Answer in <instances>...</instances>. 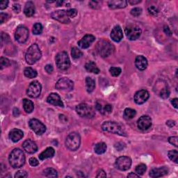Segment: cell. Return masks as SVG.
<instances>
[{
  "instance_id": "obj_1",
  "label": "cell",
  "mask_w": 178,
  "mask_h": 178,
  "mask_svg": "<svg viewBox=\"0 0 178 178\" xmlns=\"http://www.w3.org/2000/svg\"><path fill=\"white\" fill-rule=\"evenodd\" d=\"M9 163L14 169L24 166L25 163V156L24 152L19 148H16L11 152L9 155Z\"/></svg>"
},
{
  "instance_id": "obj_2",
  "label": "cell",
  "mask_w": 178,
  "mask_h": 178,
  "mask_svg": "<svg viewBox=\"0 0 178 178\" xmlns=\"http://www.w3.org/2000/svg\"><path fill=\"white\" fill-rule=\"evenodd\" d=\"M102 129L103 131L109 132V133L118 134L120 136H126L127 134L123 126L116 122L106 121L102 124Z\"/></svg>"
},
{
  "instance_id": "obj_3",
  "label": "cell",
  "mask_w": 178,
  "mask_h": 178,
  "mask_svg": "<svg viewBox=\"0 0 178 178\" xmlns=\"http://www.w3.org/2000/svg\"><path fill=\"white\" fill-rule=\"evenodd\" d=\"M41 51H40L38 45L33 44L28 48L26 55H25V58H26L28 64L33 65L41 58Z\"/></svg>"
},
{
  "instance_id": "obj_4",
  "label": "cell",
  "mask_w": 178,
  "mask_h": 178,
  "mask_svg": "<svg viewBox=\"0 0 178 178\" xmlns=\"http://www.w3.org/2000/svg\"><path fill=\"white\" fill-rule=\"evenodd\" d=\"M96 50L102 57H108L113 54L115 47L111 43L106 40H101L98 43Z\"/></svg>"
},
{
  "instance_id": "obj_5",
  "label": "cell",
  "mask_w": 178,
  "mask_h": 178,
  "mask_svg": "<svg viewBox=\"0 0 178 178\" xmlns=\"http://www.w3.org/2000/svg\"><path fill=\"white\" fill-rule=\"evenodd\" d=\"M81 137L77 132H72L67 136L65 140V146L71 151H75L80 147Z\"/></svg>"
},
{
  "instance_id": "obj_6",
  "label": "cell",
  "mask_w": 178,
  "mask_h": 178,
  "mask_svg": "<svg viewBox=\"0 0 178 178\" xmlns=\"http://www.w3.org/2000/svg\"><path fill=\"white\" fill-rule=\"evenodd\" d=\"M56 64L58 69L65 70L70 66V61L67 52H61L56 56Z\"/></svg>"
},
{
  "instance_id": "obj_7",
  "label": "cell",
  "mask_w": 178,
  "mask_h": 178,
  "mask_svg": "<svg viewBox=\"0 0 178 178\" xmlns=\"http://www.w3.org/2000/svg\"><path fill=\"white\" fill-rule=\"evenodd\" d=\"M76 111L79 116L83 118H92L95 116V111L91 106L86 103H81L77 106Z\"/></svg>"
},
{
  "instance_id": "obj_8",
  "label": "cell",
  "mask_w": 178,
  "mask_h": 178,
  "mask_svg": "<svg viewBox=\"0 0 178 178\" xmlns=\"http://www.w3.org/2000/svg\"><path fill=\"white\" fill-rule=\"evenodd\" d=\"M126 36L129 40H135L138 39L141 34V29L136 25L130 24L126 27L124 29Z\"/></svg>"
},
{
  "instance_id": "obj_9",
  "label": "cell",
  "mask_w": 178,
  "mask_h": 178,
  "mask_svg": "<svg viewBox=\"0 0 178 178\" xmlns=\"http://www.w3.org/2000/svg\"><path fill=\"white\" fill-rule=\"evenodd\" d=\"M42 86L38 81H34L30 83L27 89V95L32 98H36L41 93Z\"/></svg>"
},
{
  "instance_id": "obj_10",
  "label": "cell",
  "mask_w": 178,
  "mask_h": 178,
  "mask_svg": "<svg viewBox=\"0 0 178 178\" xmlns=\"http://www.w3.org/2000/svg\"><path fill=\"white\" fill-rule=\"evenodd\" d=\"M29 125L37 135H42L46 131V127L38 119L33 118L29 122Z\"/></svg>"
},
{
  "instance_id": "obj_11",
  "label": "cell",
  "mask_w": 178,
  "mask_h": 178,
  "mask_svg": "<svg viewBox=\"0 0 178 178\" xmlns=\"http://www.w3.org/2000/svg\"><path fill=\"white\" fill-rule=\"evenodd\" d=\"M74 88V83L70 79L63 77L60 79L56 83V88L59 91H71Z\"/></svg>"
},
{
  "instance_id": "obj_12",
  "label": "cell",
  "mask_w": 178,
  "mask_h": 178,
  "mask_svg": "<svg viewBox=\"0 0 178 178\" xmlns=\"http://www.w3.org/2000/svg\"><path fill=\"white\" fill-rule=\"evenodd\" d=\"M15 38L20 43H24L29 38V30L24 26H19L17 28Z\"/></svg>"
},
{
  "instance_id": "obj_13",
  "label": "cell",
  "mask_w": 178,
  "mask_h": 178,
  "mask_svg": "<svg viewBox=\"0 0 178 178\" xmlns=\"http://www.w3.org/2000/svg\"><path fill=\"white\" fill-rule=\"evenodd\" d=\"M115 164L117 169L124 171V170H128L130 169L132 159L129 157L122 156L116 159Z\"/></svg>"
},
{
  "instance_id": "obj_14",
  "label": "cell",
  "mask_w": 178,
  "mask_h": 178,
  "mask_svg": "<svg viewBox=\"0 0 178 178\" xmlns=\"http://www.w3.org/2000/svg\"><path fill=\"white\" fill-rule=\"evenodd\" d=\"M51 16L53 19L60 22L61 23L68 24L70 22V19L67 13V11H64V10H58V11H54L51 14Z\"/></svg>"
},
{
  "instance_id": "obj_15",
  "label": "cell",
  "mask_w": 178,
  "mask_h": 178,
  "mask_svg": "<svg viewBox=\"0 0 178 178\" xmlns=\"http://www.w3.org/2000/svg\"><path fill=\"white\" fill-rule=\"evenodd\" d=\"M152 126V119L148 116H143L137 122V127L141 130H147Z\"/></svg>"
},
{
  "instance_id": "obj_16",
  "label": "cell",
  "mask_w": 178,
  "mask_h": 178,
  "mask_svg": "<svg viewBox=\"0 0 178 178\" xmlns=\"http://www.w3.org/2000/svg\"><path fill=\"white\" fill-rule=\"evenodd\" d=\"M150 98V94L146 90L137 91L134 95V101L137 105H142L146 102Z\"/></svg>"
},
{
  "instance_id": "obj_17",
  "label": "cell",
  "mask_w": 178,
  "mask_h": 178,
  "mask_svg": "<svg viewBox=\"0 0 178 178\" xmlns=\"http://www.w3.org/2000/svg\"><path fill=\"white\" fill-rule=\"evenodd\" d=\"M95 38L94 35L91 34H87L83 36L80 41L78 42V45L81 49H86L91 46V45L95 41Z\"/></svg>"
},
{
  "instance_id": "obj_18",
  "label": "cell",
  "mask_w": 178,
  "mask_h": 178,
  "mask_svg": "<svg viewBox=\"0 0 178 178\" xmlns=\"http://www.w3.org/2000/svg\"><path fill=\"white\" fill-rule=\"evenodd\" d=\"M22 147H23L24 150L29 154H34L38 150L36 143L34 141L30 139H28L24 142L23 144H22Z\"/></svg>"
},
{
  "instance_id": "obj_19",
  "label": "cell",
  "mask_w": 178,
  "mask_h": 178,
  "mask_svg": "<svg viewBox=\"0 0 178 178\" xmlns=\"http://www.w3.org/2000/svg\"><path fill=\"white\" fill-rule=\"evenodd\" d=\"M47 102L48 103L54 106H61V107L64 106V105H63V102L61 101V99L60 96L57 93H51L47 98Z\"/></svg>"
},
{
  "instance_id": "obj_20",
  "label": "cell",
  "mask_w": 178,
  "mask_h": 178,
  "mask_svg": "<svg viewBox=\"0 0 178 178\" xmlns=\"http://www.w3.org/2000/svg\"><path fill=\"white\" fill-rule=\"evenodd\" d=\"M111 38L113 41L117 43L120 42L123 39V30H122L121 27L119 25H117V26H115L113 28L112 31L111 32Z\"/></svg>"
},
{
  "instance_id": "obj_21",
  "label": "cell",
  "mask_w": 178,
  "mask_h": 178,
  "mask_svg": "<svg viewBox=\"0 0 178 178\" xmlns=\"http://www.w3.org/2000/svg\"><path fill=\"white\" fill-rule=\"evenodd\" d=\"M168 172H169V169L166 167L163 166L158 168V169H153L151 170L149 175L152 178H156L164 176V175L168 174Z\"/></svg>"
},
{
  "instance_id": "obj_22",
  "label": "cell",
  "mask_w": 178,
  "mask_h": 178,
  "mask_svg": "<svg viewBox=\"0 0 178 178\" xmlns=\"http://www.w3.org/2000/svg\"><path fill=\"white\" fill-rule=\"evenodd\" d=\"M135 65L139 70H146L147 67V60L143 56H138L135 59Z\"/></svg>"
},
{
  "instance_id": "obj_23",
  "label": "cell",
  "mask_w": 178,
  "mask_h": 178,
  "mask_svg": "<svg viewBox=\"0 0 178 178\" xmlns=\"http://www.w3.org/2000/svg\"><path fill=\"white\" fill-rule=\"evenodd\" d=\"M127 4H128V2L125 0H114L108 2V6L111 9L125 8Z\"/></svg>"
},
{
  "instance_id": "obj_24",
  "label": "cell",
  "mask_w": 178,
  "mask_h": 178,
  "mask_svg": "<svg viewBox=\"0 0 178 178\" xmlns=\"http://www.w3.org/2000/svg\"><path fill=\"white\" fill-rule=\"evenodd\" d=\"M23 136H24L23 132L18 129H12L9 133L10 139H11L12 141L15 142V143H16V142L19 141L20 139H22Z\"/></svg>"
},
{
  "instance_id": "obj_25",
  "label": "cell",
  "mask_w": 178,
  "mask_h": 178,
  "mask_svg": "<svg viewBox=\"0 0 178 178\" xmlns=\"http://www.w3.org/2000/svg\"><path fill=\"white\" fill-rule=\"evenodd\" d=\"M35 6L32 2H28L25 4L24 9V13L27 17H32L35 14Z\"/></svg>"
},
{
  "instance_id": "obj_26",
  "label": "cell",
  "mask_w": 178,
  "mask_h": 178,
  "mask_svg": "<svg viewBox=\"0 0 178 178\" xmlns=\"http://www.w3.org/2000/svg\"><path fill=\"white\" fill-rule=\"evenodd\" d=\"M55 153V150L52 147H49L42 152L39 155V159L40 160H45L46 159L52 158Z\"/></svg>"
},
{
  "instance_id": "obj_27",
  "label": "cell",
  "mask_w": 178,
  "mask_h": 178,
  "mask_svg": "<svg viewBox=\"0 0 178 178\" xmlns=\"http://www.w3.org/2000/svg\"><path fill=\"white\" fill-rule=\"evenodd\" d=\"M85 68L89 72L95 74H98L100 72V69H99L97 65H96V63L93 61H88V63H86L85 65Z\"/></svg>"
},
{
  "instance_id": "obj_28",
  "label": "cell",
  "mask_w": 178,
  "mask_h": 178,
  "mask_svg": "<svg viewBox=\"0 0 178 178\" xmlns=\"http://www.w3.org/2000/svg\"><path fill=\"white\" fill-rule=\"evenodd\" d=\"M106 148H107V146H106V143H104V142H100V143H98L95 145V147H94V150L98 154H102L105 153L106 150Z\"/></svg>"
},
{
  "instance_id": "obj_29",
  "label": "cell",
  "mask_w": 178,
  "mask_h": 178,
  "mask_svg": "<svg viewBox=\"0 0 178 178\" xmlns=\"http://www.w3.org/2000/svg\"><path fill=\"white\" fill-rule=\"evenodd\" d=\"M23 106L24 111L28 113H32L34 109V103L31 100H27V99H24L23 100Z\"/></svg>"
},
{
  "instance_id": "obj_30",
  "label": "cell",
  "mask_w": 178,
  "mask_h": 178,
  "mask_svg": "<svg viewBox=\"0 0 178 178\" xmlns=\"http://www.w3.org/2000/svg\"><path fill=\"white\" fill-rule=\"evenodd\" d=\"M86 89H87L88 93H92L95 88V80L91 77H86Z\"/></svg>"
},
{
  "instance_id": "obj_31",
  "label": "cell",
  "mask_w": 178,
  "mask_h": 178,
  "mask_svg": "<svg viewBox=\"0 0 178 178\" xmlns=\"http://www.w3.org/2000/svg\"><path fill=\"white\" fill-rule=\"evenodd\" d=\"M136 114V112L134 109H132L130 108H127L124 109L123 116L126 120H130V119L133 118L134 117H135Z\"/></svg>"
},
{
  "instance_id": "obj_32",
  "label": "cell",
  "mask_w": 178,
  "mask_h": 178,
  "mask_svg": "<svg viewBox=\"0 0 178 178\" xmlns=\"http://www.w3.org/2000/svg\"><path fill=\"white\" fill-rule=\"evenodd\" d=\"M43 175L47 177H57L58 173L57 171L52 168H48V169L43 170Z\"/></svg>"
},
{
  "instance_id": "obj_33",
  "label": "cell",
  "mask_w": 178,
  "mask_h": 178,
  "mask_svg": "<svg viewBox=\"0 0 178 178\" xmlns=\"http://www.w3.org/2000/svg\"><path fill=\"white\" fill-rule=\"evenodd\" d=\"M24 73V75L26 76L27 77L29 78V79L35 78L37 76L36 70H35L34 69H33V68H25Z\"/></svg>"
},
{
  "instance_id": "obj_34",
  "label": "cell",
  "mask_w": 178,
  "mask_h": 178,
  "mask_svg": "<svg viewBox=\"0 0 178 178\" xmlns=\"http://www.w3.org/2000/svg\"><path fill=\"white\" fill-rule=\"evenodd\" d=\"M71 55H72V57L73 58L78 59V58L81 57V56L83 55V53L77 47H73L72 48V51H71Z\"/></svg>"
},
{
  "instance_id": "obj_35",
  "label": "cell",
  "mask_w": 178,
  "mask_h": 178,
  "mask_svg": "<svg viewBox=\"0 0 178 178\" xmlns=\"http://www.w3.org/2000/svg\"><path fill=\"white\" fill-rule=\"evenodd\" d=\"M168 156L171 161L175 163L178 162V152L177 150H170L168 152Z\"/></svg>"
},
{
  "instance_id": "obj_36",
  "label": "cell",
  "mask_w": 178,
  "mask_h": 178,
  "mask_svg": "<svg viewBox=\"0 0 178 178\" xmlns=\"http://www.w3.org/2000/svg\"><path fill=\"white\" fill-rule=\"evenodd\" d=\"M159 95H160V97L164 98V99H166V98H168L169 97L170 91H169V88H168L167 86H165L164 87L162 88L161 90L160 91Z\"/></svg>"
},
{
  "instance_id": "obj_37",
  "label": "cell",
  "mask_w": 178,
  "mask_h": 178,
  "mask_svg": "<svg viewBox=\"0 0 178 178\" xmlns=\"http://www.w3.org/2000/svg\"><path fill=\"white\" fill-rule=\"evenodd\" d=\"M146 169H147L146 165H145L144 164H141L136 167L135 171L138 175H143L144 172L146 171Z\"/></svg>"
},
{
  "instance_id": "obj_38",
  "label": "cell",
  "mask_w": 178,
  "mask_h": 178,
  "mask_svg": "<svg viewBox=\"0 0 178 178\" xmlns=\"http://www.w3.org/2000/svg\"><path fill=\"white\" fill-rule=\"evenodd\" d=\"M33 34L35 35H39L43 32V26L40 23H35L33 27Z\"/></svg>"
},
{
  "instance_id": "obj_39",
  "label": "cell",
  "mask_w": 178,
  "mask_h": 178,
  "mask_svg": "<svg viewBox=\"0 0 178 178\" xmlns=\"http://www.w3.org/2000/svg\"><path fill=\"white\" fill-rule=\"evenodd\" d=\"M109 72H110L111 75H112L113 77H118V76L121 75L122 70H121V68H120L111 67L110 69H109Z\"/></svg>"
},
{
  "instance_id": "obj_40",
  "label": "cell",
  "mask_w": 178,
  "mask_h": 178,
  "mask_svg": "<svg viewBox=\"0 0 178 178\" xmlns=\"http://www.w3.org/2000/svg\"><path fill=\"white\" fill-rule=\"evenodd\" d=\"M11 65V62L8 59V58H4V57H1L0 58V67H1V69L2 70L4 68L8 67Z\"/></svg>"
},
{
  "instance_id": "obj_41",
  "label": "cell",
  "mask_w": 178,
  "mask_h": 178,
  "mask_svg": "<svg viewBox=\"0 0 178 178\" xmlns=\"http://www.w3.org/2000/svg\"><path fill=\"white\" fill-rule=\"evenodd\" d=\"M147 11H148L149 13L150 14L151 16H157V14H158V13H159L158 9H157V7L154 6H149L148 9H147Z\"/></svg>"
},
{
  "instance_id": "obj_42",
  "label": "cell",
  "mask_w": 178,
  "mask_h": 178,
  "mask_svg": "<svg viewBox=\"0 0 178 178\" xmlns=\"http://www.w3.org/2000/svg\"><path fill=\"white\" fill-rule=\"evenodd\" d=\"M142 13V9L141 8H134L133 9H132L131 11V14L134 17H138L139 16H141V14Z\"/></svg>"
},
{
  "instance_id": "obj_43",
  "label": "cell",
  "mask_w": 178,
  "mask_h": 178,
  "mask_svg": "<svg viewBox=\"0 0 178 178\" xmlns=\"http://www.w3.org/2000/svg\"><path fill=\"white\" fill-rule=\"evenodd\" d=\"M28 177V174L27 172L25 171V170H19V171H17L16 175H15V177L16 178H19V177Z\"/></svg>"
},
{
  "instance_id": "obj_44",
  "label": "cell",
  "mask_w": 178,
  "mask_h": 178,
  "mask_svg": "<svg viewBox=\"0 0 178 178\" xmlns=\"http://www.w3.org/2000/svg\"><path fill=\"white\" fill-rule=\"evenodd\" d=\"M67 13L68 15V16H69V17H72V18H74V17H75L76 16H77V11L75 9H72L68 10Z\"/></svg>"
},
{
  "instance_id": "obj_45",
  "label": "cell",
  "mask_w": 178,
  "mask_h": 178,
  "mask_svg": "<svg viewBox=\"0 0 178 178\" xmlns=\"http://www.w3.org/2000/svg\"><path fill=\"white\" fill-rule=\"evenodd\" d=\"M112 111V106L110 105H106L105 106V107L102 109V113L106 114V113H110Z\"/></svg>"
},
{
  "instance_id": "obj_46",
  "label": "cell",
  "mask_w": 178,
  "mask_h": 178,
  "mask_svg": "<svg viewBox=\"0 0 178 178\" xmlns=\"http://www.w3.org/2000/svg\"><path fill=\"white\" fill-rule=\"evenodd\" d=\"M177 139L178 138L177 136H171V137H169V142L172 145H173L175 147H177Z\"/></svg>"
},
{
  "instance_id": "obj_47",
  "label": "cell",
  "mask_w": 178,
  "mask_h": 178,
  "mask_svg": "<svg viewBox=\"0 0 178 178\" xmlns=\"http://www.w3.org/2000/svg\"><path fill=\"white\" fill-rule=\"evenodd\" d=\"M29 164L31 165L32 166H37L39 164V161H38L37 159H35V157H31L29 160Z\"/></svg>"
},
{
  "instance_id": "obj_48",
  "label": "cell",
  "mask_w": 178,
  "mask_h": 178,
  "mask_svg": "<svg viewBox=\"0 0 178 178\" xmlns=\"http://www.w3.org/2000/svg\"><path fill=\"white\" fill-rule=\"evenodd\" d=\"M9 18V15L6 13H2L0 14V22H1V24H3L4 22H6Z\"/></svg>"
},
{
  "instance_id": "obj_49",
  "label": "cell",
  "mask_w": 178,
  "mask_h": 178,
  "mask_svg": "<svg viewBox=\"0 0 178 178\" xmlns=\"http://www.w3.org/2000/svg\"><path fill=\"white\" fill-rule=\"evenodd\" d=\"M9 4V1H2L0 2V9L4 10L7 8Z\"/></svg>"
},
{
  "instance_id": "obj_50",
  "label": "cell",
  "mask_w": 178,
  "mask_h": 178,
  "mask_svg": "<svg viewBox=\"0 0 178 178\" xmlns=\"http://www.w3.org/2000/svg\"><path fill=\"white\" fill-rule=\"evenodd\" d=\"M13 11L15 13H20V11H21V6H20V5L18 4H14L13 6Z\"/></svg>"
},
{
  "instance_id": "obj_51",
  "label": "cell",
  "mask_w": 178,
  "mask_h": 178,
  "mask_svg": "<svg viewBox=\"0 0 178 178\" xmlns=\"http://www.w3.org/2000/svg\"><path fill=\"white\" fill-rule=\"evenodd\" d=\"M106 172L103 170H99L98 171V174L96 175V177H106Z\"/></svg>"
},
{
  "instance_id": "obj_52",
  "label": "cell",
  "mask_w": 178,
  "mask_h": 178,
  "mask_svg": "<svg viewBox=\"0 0 178 178\" xmlns=\"http://www.w3.org/2000/svg\"><path fill=\"white\" fill-rule=\"evenodd\" d=\"M124 146H125V145H124V143H116V145H115V147L118 150V151H121V150H123L124 147Z\"/></svg>"
},
{
  "instance_id": "obj_53",
  "label": "cell",
  "mask_w": 178,
  "mask_h": 178,
  "mask_svg": "<svg viewBox=\"0 0 178 178\" xmlns=\"http://www.w3.org/2000/svg\"><path fill=\"white\" fill-rule=\"evenodd\" d=\"M45 70L47 73L50 74V73H52L53 72V70L54 69H53V67H52V65L48 64L45 67Z\"/></svg>"
},
{
  "instance_id": "obj_54",
  "label": "cell",
  "mask_w": 178,
  "mask_h": 178,
  "mask_svg": "<svg viewBox=\"0 0 178 178\" xmlns=\"http://www.w3.org/2000/svg\"><path fill=\"white\" fill-rule=\"evenodd\" d=\"M166 124L169 127V128H172V127L175 126V122L174 121H171V120H170V121H168L166 122Z\"/></svg>"
},
{
  "instance_id": "obj_55",
  "label": "cell",
  "mask_w": 178,
  "mask_h": 178,
  "mask_svg": "<svg viewBox=\"0 0 178 178\" xmlns=\"http://www.w3.org/2000/svg\"><path fill=\"white\" fill-rule=\"evenodd\" d=\"M177 98H174L171 100V104L175 109H177Z\"/></svg>"
},
{
  "instance_id": "obj_56",
  "label": "cell",
  "mask_w": 178,
  "mask_h": 178,
  "mask_svg": "<svg viewBox=\"0 0 178 178\" xmlns=\"http://www.w3.org/2000/svg\"><path fill=\"white\" fill-rule=\"evenodd\" d=\"M140 2H141V0H136V1H135V0H129L128 1V3H129L131 5H135L137 4H139Z\"/></svg>"
},
{
  "instance_id": "obj_57",
  "label": "cell",
  "mask_w": 178,
  "mask_h": 178,
  "mask_svg": "<svg viewBox=\"0 0 178 178\" xmlns=\"http://www.w3.org/2000/svg\"><path fill=\"white\" fill-rule=\"evenodd\" d=\"M99 4L98 2H91L90 3H89V5H90L91 7H92L93 9H96V6H97V4Z\"/></svg>"
},
{
  "instance_id": "obj_58",
  "label": "cell",
  "mask_w": 178,
  "mask_h": 178,
  "mask_svg": "<svg viewBox=\"0 0 178 178\" xmlns=\"http://www.w3.org/2000/svg\"><path fill=\"white\" fill-rule=\"evenodd\" d=\"M164 32L166 33V34L167 35H171V32H170V29H169V28L168 27H166V26H165V27H164Z\"/></svg>"
},
{
  "instance_id": "obj_59",
  "label": "cell",
  "mask_w": 178,
  "mask_h": 178,
  "mask_svg": "<svg viewBox=\"0 0 178 178\" xmlns=\"http://www.w3.org/2000/svg\"><path fill=\"white\" fill-rule=\"evenodd\" d=\"M13 115L14 116H18L20 115V111L17 108H15L13 109Z\"/></svg>"
},
{
  "instance_id": "obj_60",
  "label": "cell",
  "mask_w": 178,
  "mask_h": 178,
  "mask_svg": "<svg viewBox=\"0 0 178 178\" xmlns=\"http://www.w3.org/2000/svg\"><path fill=\"white\" fill-rule=\"evenodd\" d=\"M128 177H139V175H137L134 173V172H130L128 175Z\"/></svg>"
},
{
  "instance_id": "obj_61",
  "label": "cell",
  "mask_w": 178,
  "mask_h": 178,
  "mask_svg": "<svg viewBox=\"0 0 178 178\" xmlns=\"http://www.w3.org/2000/svg\"><path fill=\"white\" fill-rule=\"evenodd\" d=\"M63 1H57V2H56V4H57V6H61L63 4Z\"/></svg>"
}]
</instances>
